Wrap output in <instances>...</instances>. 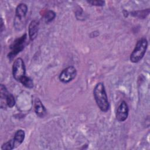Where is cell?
Returning <instances> with one entry per match:
<instances>
[{
  "instance_id": "15",
  "label": "cell",
  "mask_w": 150,
  "mask_h": 150,
  "mask_svg": "<svg viewBox=\"0 0 150 150\" xmlns=\"http://www.w3.org/2000/svg\"><path fill=\"white\" fill-rule=\"evenodd\" d=\"M14 148H15L13 139L9 140L6 142L4 143L1 146V149L2 150H12Z\"/></svg>"
},
{
  "instance_id": "12",
  "label": "cell",
  "mask_w": 150,
  "mask_h": 150,
  "mask_svg": "<svg viewBox=\"0 0 150 150\" xmlns=\"http://www.w3.org/2000/svg\"><path fill=\"white\" fill-rule=\"evenodd\" d=\"M56 17V13L54 11L52 10H49L47 11L46 13L44 15V18H45V21L46 23H49L51 22Z\"/></svg>"
},
{
  "instance_id": "18",
  "label": "cell",
  "mask_w": 150,
  "mask_h": 150,
  "mask_svg": "<svg viewBox=\"0 0 150 150\" xmlns=\"http://www.w3.org/2000/svg\"><path fill=\"white\" fill-rule=\"evenodd\" d=\"M3 25H4V22H3V20H2V18L1 19V32H2V30H3Z\"/></svg>"
},
{
  "instance_id": "9",
  "label": "cell",
  "mask_w": 150,
  "mask_h": 150,
  "mask_svg": "<svg viewBox=\"0 0 150 150\" xmlns=\"http://www.w3.org/2000/svg\"><path fill=\"white\" fill-rule=\"evenodd\" d=\"M27 12H28L27 5L23 3L19 4L16 8V11H15L16 17L18 19L21 20L25 17Z\"/></svg>"
},
{
  "instance_id": "6",
  "label": "cell",
  "mask_w": 150,
  "mask_h": 150,
  "mask_svg": "<svg viewBox=\"0 0 150 150\" xmlns=\"http://www.w3.org/2000/svg\"><path fill=\"white\" fill-rule=\"evenodd\" d=\"M128 106L125 101H122L118 105L116 111V118L120 122L125 121L128 116Z\"/></svg>"
},
{
  "instance_id": "8",
  "label": "cell",
  "mask_w": 150,
  "mask_h": 150,
  "mask_svg": "<svg viewBox=\"0 0 150 150\" xmlns=\"http://www.w3.org/2000/svg\"><path fill=\"white\" fill-rule=\"evenodd\" d=\"M39 28V22L38 20H33L29 26V37L30 40H34L38 33Z\"/></svg>"
},
{
  "instance_id": "5",
  "label": "cell",
  "mask_w": 150,
  "mask_h": 150,
  "mask_svg": "<svg viewBox=\"0 0 150 150\" xmlns=\"http://www.w3.org/2000/svg\"><path fill=\"white\" fill-rule=\"evenodd\" d=\"M77 76L76 69L73 66H70L64 69L59 74V80L63 83H68L74 80Z\"/></svg>"
},
{
  "instance_id": "17",
  "label": "cell",
  "mask_w": 150,
  "mask_h": 150,
  "mask_svg": "<svg viewBox=\"0 0 150 150\" xmlns=\"http://www.w3.org/2000/svg\"><path fill=\"white\" fill-rule=\"evenodd\" d=\"M87 2L91 5L97 6H102L105 4V1H101V0H93V1H89Z\"/></svg>"
},
{
  "instance_id": "10",
  "label": "cell",
  "mask_w": 150,
  "mask_h": 150,
  "mask_svg": "<svg viewBox=\"0 0 150 150\" xmlns=\"http://www.w3.org/2000/svg\"><path fill=\"white\" fill-rule=\"evenodd\" d=\"M25 137V132L22 129H18L16 131L13 137V141L15 143V148H16L19 146L24 141Z\"/></svg>"
},
{
  "instance_id": "11",
  "label": "cell",
  "mask_w": 150,
  "mask_h": 150,
  "mask_svg": "<svg viewBox=\"0 0 150 150\" xmlns=\"http://www.w3.org/2000/svg\"><path fill=\"white\" fill-rule=\"evenodd\" d=\"M19 82H21L23 84V86H24L25 87L28 88H32L34 86V83L33 80L30 77L26 76H25L24 77H23L21 79Z\"/></svg>"
},
{
  "instance_id": "3",
  "label": "cell",
  "mask_w": 150,
  "mask_h": 150,
  "mask_svg": "<svg viewBox=\"0 0 150 150\" xmlns=\"http://www.w3.org/2000/svg\"><path fill=\"white\" fill-rule=\"evenodd\" d=\"M26 38L27 35L26 33H25L20 38L16 39L12 44L10 47L11 51L8 54V57L10 60H12L13 58H14L16 55H17L24 49Z\"/></svg>"
},
{
  "instance_id": "14",
  "label": "cell",
  "mask_w": 150,
  "mask_h": 150,
  "mask_svg": "<svg viewBox=\"0 0 150 150\" xmlns=\"http://www.w3.org/2000/svg\"><path fill=\"white\" fill-rule=\"evenodd\" d=\"M6 104L9 108H12L15 105V99L14 96L10 93H8L6 98Z\"/></svg>"
},
{
  "instance_id": "13",
  "label": "cell",
  "mask_w": 150,
  "mask_h": 150,
  "mask_svg": "<svg viewBox=\"0 0 150 150\" xmlns=\"http://www.w3.org/2000/svg\"><path fill=\"white\" fill-rule=\"evenodd\" d=\"M149 13V9H147L146 10L143 11H134L132 12V15L135 17H138L139 18H145Z\"/></svg>"
},
{
  "instance_id": "2",
  "label": "cell",
  "mask_w": 150,
  "mask_h": 150,
  "mask_svg": "<svg viewBox=\"0 0 150 150\" xmlns=\"http://www.w3.org/2000/svg\"><path fill=\"white\" fill-rule=\"evenodd\" d=\"M148 47V40L143 38L139 39L136 43L133 51L130 55V61L134 63L139 62L144 56Z\"/></svg>"
},
{
  "instance_id": "7",
  "label": "cell",
  "mask_w": 150,
  "mask_h": 150,
  "mask_svg": "<svg viewBox=\"0 0 150 150\" xmlns=\"http://www.w3.org/2000/svg\"><path fill=\"white\" fill-rule=\"evenodd\" d=\"M34 110L36 114L40 118H43L46 114V110L39 98H36L34 101Z\"/></svg>"
},
{
  "instance_id": "4",
  "label": "cell",
  "mask_w": 150,
  "mask_h": 150,
  "mask_svg": "<svg viewBox=\"0 0 150 150\" xmlns=\"http://www.w3.org/2000/svg\"><path fill=\"white\" fill-rule=\"evenodd\" d=\"M13 77L16 81H19L21 79L26 76V68L23 59L18 57L13 62L12 66Z\"/></svg>"
},
{
  "instance_id": "16",
  "label": "cell",
  "mask_w": 150,
  "mask_h": 150,
  "mask_svg": "<svg viewBox=\"0 0 150 150\" xmlns=\"http://www.w3.org/2000/svg\"><path fill=\"white\" fill-rule=\"evenodd\" d=\"M8 94V92L7 91L6 87L3 84H1V87H0V97L1 100L5 99Z\"/></svg>"
},
{
  "instance_id": "1",
  "label": "cell",
  "mask_w": 150,
  "mask_h": 150,
  "mask_svg": "<svg viewBox=\"0 0 150 150\" xmlns=\"http://www.w3.org/2000/svg\"><path fill=\"white\" fill-rule=\"evenodd\" d=\"M93 96L96 103L100 110L104 112L108 111L110 108V104L103 83L100 82L96 85L93 90Z\"/></svg>"
}]
</instances>
